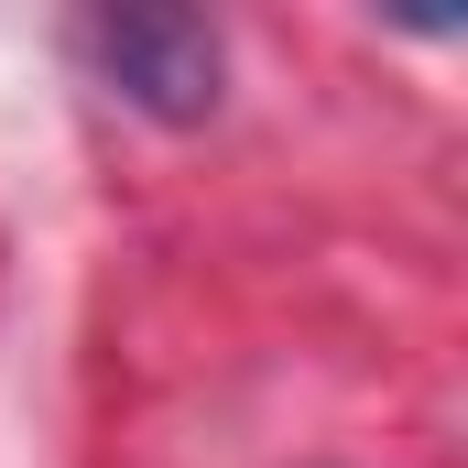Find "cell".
I'll list each match as a JSON object with an SVG mask.
<instances>
[{
	"instance_id": "6da1fadb",
	"label": "cell",
	"mask_w": 468,
	"mask_h": 468,
	"mask_svg": "<svg viewBox=\"0 0 468 468\" xmlns=\"http://www.w3.org/2000/svg\"><path fill=\"white\" fill-rule=\"evenodd\" d=\"M88 66L110 77V99H131L164 131H197L229 88V44L207 11H175V0H120V11H88Z\"/></svg>"
}]
</instances>
